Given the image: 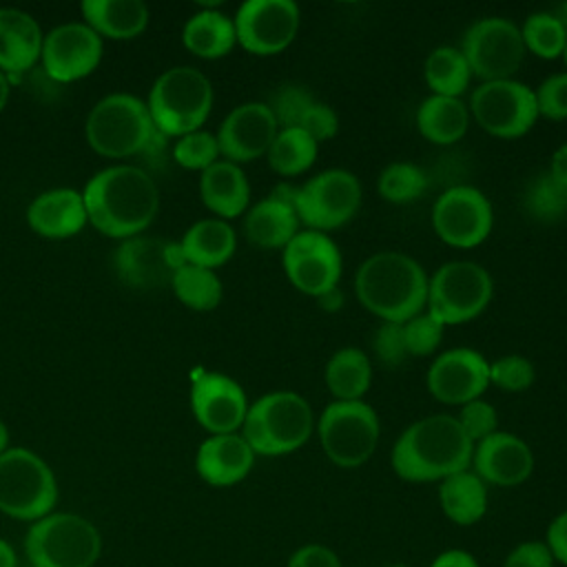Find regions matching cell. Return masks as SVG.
Here are the masks:
<instances>
[{"label":"cell","mask_w":567,"mask_h":567,"mask_svg":"<svg viewBox=\"0 0 567 567\" xmlns=\"http://www.w3.org/2000/svg\"><path fill=\"white\" fill-rule=\"evenodd\" d=\"M534 470V454L529 445L512 432H494L474 443L472 472L485 485L514 487L529 478Z\"/></svg>","instance_id":"7402d4cb"},{"label":"cell","mask_w":567,"mask_h":567,"mask_svg":"<svg viewBox=\"0 0 567 567\" xmlns=\"http://www.w3.org/2000/svg\"><path fill=\"white\" fill-rule=\"evenodd\" d=\"M58 501L51 467L24 447L0 454V512L20 520H40Z\"/></svg>","instance_id":"30bf717a"},{"label":"cell","mask_w":567,"mask_h":567,"mask_svg":"<svg viewBox=\"0 0 567 567\" xmlns=\"http://www.w3.org/2000/svg\"><path fill=\"white\" fill-rule=\"evenodd\" d=\"M255 456L241 434H213L199 445L195 467L208 485L228 487L248 476Z\"/></svg>","instance_id":"603a6c76"},{"label":"cell","mask_w":567,"mask_h":567,"mask_svg":"<svg viewBox=\"0 0 567 567\" xmlns=\"http://www.w3.org/2000/svg\"><path fill=\"white\" fill-rule=\"evenodd\" d=\"M146 106L164 137L199 131L213 106L210 80L195 66H173L155 80Z\"/></svg>","instance_id":"8992f818"},{"label":"cell","mask_w":567,"mask_h":567,"mask_svg":"<svg viewBox=\"0 0 567 567\" xmlns=\"http://www.w3.org/2000/svg\"><path fill=\"white\" fill-rule=\"evenodd\" d=\"M458 49L465 55L472 75L483 82L512 80L527 55L520 27L501 16L472 22L465 29Z\"/></svg>","instance_id":"7c38bea8"},{"label":"cell","mask_w":567,"mask_h":567,"mask_svg":"<svg viewBox=\"0 0 567 567\" xmlns=\"http://www.w3.org/2000/svg\"><path fill=\"white\" fill-rule=\"evenodd\" d=\"M315 102L317 97L312 95L310 89L301 84H281L266 104L275 115L279 128H297L301 117Z\"/></svg>","instance_id":"ab89813d"},{"label":"cell","mask_w":567,"mask_h":567,"mask_svg":"<svg viewBox=\"0 0 567 567\" xmlns=\"http://www.w3.org/2000/svg\"><path fill=\"white\" fill-rule=\"evenodd\" d=\"M547 173H549L556 182H560L563 186H567V144L558 146V148L551 153Z\"/></svg>","instance_id":"f5cc1de1"},{"label":"cell","mask_w":567,"mask_h":567,"mask_svg":"<svg viewBox=\"0 0 567 567\" xmlns=\"http://www.w3.org/2000/svg\"><path fill=\"white\" fill-rule=\"evenodd\" d=\"M301 221L290 202L268 193L244 215L246 239L264 250L281 248L301 230Z\"/></svg>","instance_id":"d4e9b609"},{"label":"cell","mask_w":567,"mask_h":567,"mask_svg":"<svg viewBox=\"0 0 567 567\" xmlns=\"http://www.w3.org/2000/svg\"><path fill=\"white\" fill-rule=\"evenodd\" d=\"M82 16L97 35L115 40L142 33L148 22V9L142 0H84Z\"/></svg>","instance_id":"f546056e"},{"label":"cell","mask_w":567,"mask_h":567,"mask_svg":"<svg viewBox=\"0 0 567 567\" xmlns=\"http://www.w3.org/2000/svg\"><path fill=\"white\" fill-rule=\"evenodd\" d=\"M100 549L95 525L66 512L42 516L24 538V551L33 567H93Z\"/></svg>","instance_id":"52a82bcc"},{"label":"cell","mask_w":567,"mask_h":567,"mask_svg":"<svg viewBox=\"0 0 567 567\" xmlns=\"http://www.w3.org/2000/svg\"><path fill=\"white\" fill-rule=\"evenodd\" d=\"M319 155V144L301 128H279L270 144L268 166L281 177H297L306 173Z\"/></svg>","instance_id":"e575fe53"},{"label":"cell","mask_w":567,"mask_h":567,"mask_svg":"<svg viewBox=\"0 0 567 567\" xmlns=\"http://www.w3.org/2000/svg\"><path fill=\"white\" fill-rule=\"evenodd\" d=\"M525 51L540 60L563 58L567 47V29L554 11H534L520 27Z\"/></svg>","instance_id":"8d00e7d4"},{"label":"cell","mask_w":567,"mask_h":567,"mask_svg":"<svg viewBox=\"0 0 567 567\" xmlns=\"http://www.w3.org/2000/svg\"><path fill=\"white\" fill-rule=\"evenodd\" d=\"M554 563L545 540H525L505 556L503 567H554Z\"/></svg>","instance_id":"c3c4849f"},{"label":"cell","mask_w":567,"mask_h":567,"mask_svg":"<svg viewBox=\"0 0 567 567\" xmlns=\"http://www.w3.org/2000/svg\"><path fill=\"white\" fill-rule=\"evenodd\" d=\"M7 97H9V82H7V75L0 71V111L4 109Z\"/></svg>","instance_id":"9f6ffc18"},{"label":"cell","mask_w":567,"mask_h":567,"mask_svg":"<svg viewBox=\"0 0 567 567\" xmlns=\"http://www.w3.org/2000/svg\"><path fill=\"white\" fill-rule=\"evenodd\" d=\"M277 133L279 126L266 102H244L224 117L215 137L226 162L244 164L266 155Z\"/></svg>","instance_id":"ffe728a7"},{"label":"cell","mask_w":567,"mask_h":567,"mask_svg":"<svg viewBox=\"0 0 567 567\" xmlns=\"http://www.w3.org/2000/svg\"><path fill=\"white\" fill-rule=\"evenodd\" d=\"M430 567H478V563L465 549H445L430 563Z\"/></svg>","instance_id":"816d5d0a"},{"label":"cell","mask_w":567,"mask_h":567,"mask_svg":"<svg viewBox=\"0 0 567 567\" xmlns=\"http://www.w3.org/2000/svg\"><path fill=\"white\" fill-rule=\"evenodd\" d=\"M494 226V210L483 190L470 184L445 188L432 206V228L452 248L483 244Z\"/></svg>","instance_id":"5bb4252c"},{"label":"cell","mask_w":567,"mask_h":567,"mask_svg":"<svg viewBox=\"0 0 567 567\" xmlns=\"http://www.w3.org/2000/svg\"><path fill=\"white\" fill-rule=\"evenodd\" d=\"M297 128L306 131L317 144H321V142H328V140H332L337 135V131H339V115H337V111L330 104L317 100L306 111V115L301 117Z\"/></svg>","instance_id":"7dc6e473"},{"label":"cell","mask_w":567,"mask_h":567,"mask_svg":"<svg viewBox=\"0 0 567 567\" xmlns=\"http://www.w3.org/2000/svg\"><path fill=\"white\" fill-rule=\"evenodd\" d=\"M42 31L38 22L11 7L0 9V69L27 71L42 53Z\"/></svg>","instance_id":"4316f807"},{"label":"cell","mask_w":567,"mask_h":567,"mask_svg":"<svg viewBox=\"0 0 567 567\" xmlns=\"http://www.w3.org/2000/svg\"><path fill=\"white\" fill-rule=\"evenodd\" d=\"M182 40L186 49L195 55L215 60L230 53V49L235 47V22L217 9H202L186 20Z\"/></svg>","instance_id":"d6a6232c"},{"label":"cell","mask_w":567,"mask_h":567,"mask_svg":"<svg viewBox=\"0 0 567 567\" xmlns=\"http://www.w3.org/2000/svg\"><path fill=\"white\" fill-rule=\"evenodd\" d=\"M416 128L427 142L450 146L467 133L470 109L461 97L430 95L416 109Z\"/></svg>","instance_id":"83f0119b"},{"label":"cell","mask_w":567,"mask_h":567,"mask_svg":"<svg viewBox=\"0 0 567 567\" xmlns=\"http://www.w3.org/2000/svg\"><path fill=\"white\" fill-rule=\"evenodd\" d=\"M86 206L82 193L73 188H53L38 195L27 208L29 226L44 237L62 239L75 235L86 224Z\"/></svg>","instance_id":"cb8c5ba5"},{"label":"cell","mask_w":567,"mask_h":567,"mask_svg":"<svg viewBox=\"0 0 567 567\" xmlns=\"http://www.w3.org/2000/svg\"><path fill=\"white\" fill-rule=\"evenodd\" d=\"M425 385L439 403L461 408L487 390L489 361L474 348H450L430 363Z\"/></svg>","instance_id":"ac0fdd59"},{"label":"cell","mask_w":567,"mask_h":567,"mask_svg":"<svg viewBox=\"0 0 567 567\" xmlns=\"http://www.w3.org/2000/svg\"><path fill=\"white\" fill-rule=\"evenodd\" d=\"M323 381L334 401H363L372 383V363L354 346L339 348L326 363Z\"/></svg>","instance_id":"1f68e13d"},{"label":"cell","mask_w":567,"mask_h":567,"mask_svg":"<svg viewBox=\"0 0 567 567\" xmlns=\"http://www.w3.org/2000/svg\"><path fill=\"white\" fill-rule=\"evenodd\" d=\"M425 84L432 95L443 97H461L472 80L470 64L458 47H436L430 51L423 64Z\"/></svg>","instance_id":"836d02e7"},{"label":"cell","mask_w":567,"mask_h":567,"mask_svg":"<svg viewBox=\"0 0 567 567\" xmlns=\"http://www.w3.org/2000/svg\"><path fill=\"white\" fill-rule=\"evenodd\" d=\"M186 264L182 246L162 237H128L113 252V268L122 284L137 290L171 286Z\"/></svg>","instance_id":"e0dca14e"},{"label":"cell","mask_w":567,"mask_h":567,"mask_svg":"<svg viewBox=\"0 0 567 567\" xmlns=\"http://www.w3.org/2000/svg\"><path fill=\"white\" fill-rule=\"evenodd\" d=\"M315 425V412L301 394L277 390L248 405L241 436L255 454L284 456L303 447Z\"/></svg>","instance_id":"5b68a950"},{"label":"cell","mask_w":567,"mask_h":567,"mask_svg":"<svg viewBox=\"0 0 567 567\" xmlns=\"http://www.w3.org/2000/svg\"><path fill=\"white\" fill-rule=\"evenodd\" d=\"M427 279L414 257L399 250H381L357 268L354 295L381 321L405 323L425 310Z\"/></svg>","instance_id":"3957f363"},{"label":"cell","mask_w":567,"mask_h":567,"mask_svg":"<svg viewBox=\"0 0 567 567\" xmlns=\"http://www.w3.org/2000/svg\"><path fill=\"white\" fill-rule=\"evenodd\" d=\"M563 60H565V69H567V47H565V53H563Z\"/></svg>","instance_id":"91938a15"},{"label":"cell","mask_w":567,"mask_h":567,"mask_svg":"<svg viewBox=\"0 0 567 567\" xmlns=\"http://www.w3.org/2000/svg\"><path fill=\"white\" fill-rule=\"evenodd\" d=\"M315 427L328 461L343 470L363 465L381 436L379 416L365 401H332Z\"/></svg>","instance_id":"ba28073f"},{"label":"cell","mask_w":567,"mask_h":567,"mask_svg":"<svg viewBox=\"0 0 567 567\" xmlns=\"http://www.w3.org/2000/svg\"><path fill=\"white\" fill-rule=\"evenodd\" d=\"M190 408L199 425L210 434H233L244 425L248 401L235 379L206 372L193 383Z\"/></svg>","instance_id":"44dd1931"},{"label":"cell","mask_w":567,"mask_h":567,"mask_svg":"<svg viewBox=\"0 0 567 567\" xmlns=\"http://www.w3.org/2000/svg\"><path fill=\"white\" fill-rule=\"evenodd\" d=\"M7 443H9V432H7V425L0 419V454L7 450Z\"/></svg>","instance_id":"6f0895ef"},{"label":"cell","mask_w":567,"mask_h":567,"mask_svg":"<svg viewBox=\"0 0 567 567\" xmlns=\"http://www.w3.org/2000/svg\"><path fill=\"white\" fill-rule=\"evenodd\" d=\"M317 303H319V308H323V310H328V312L339 310V308L343 306V295H341L339 286L332 288V290H328V292H323V295H319V297H317Z\"/></svg>","instance_id":"db71d44e"},{"label":"cell","mask_w":567,"mask_h":567,"mask_svg":"<svg viewBox=\"0 0 567 567\" xmlns=\"http://www.w3.org/2000/svg\"><path fill=\"white\" fill-rule=\"evenodd\" d=\"M445 326L432 317L427 310L403 323V337L410 357H430L443 341Z\"/></svg>","instance_id":"7bdbcfd3"},{"label":"cell","mask_w":567,"mask_h":567,"mask_svg":"<svg viewBox=\"0 0 567 567\" xmlns=\"http://www.w3.org/2000/svg\"><path fill=\"white\" fill-rule=\"evenodd\" d=\"M237 42L255 55H275L292 44L301 13L292 0H246L235 18Z\"/></svg>","instance_id":"2e32d148"},{"label":"cell","mask_w":567,"mask_h":567,"mask_svg":"<svg viewBox=\"0 0 567 567\" xmlns=\"http://www.w3.org/2000/svg\"><path fill=\"white\" fill-rule=\"evenodd\" d=\"M179 246L186 264L215 270L233 257L237 235L224 219H202L184 233Z\"/></svg>","instance_id":"f1b7e54d"},{"label":"cell","mask_w":567,"mask_h":567,"mask_svg":"<svg viewBox=\"0 0 567 567\" xmlns=\"http://www.w3.org/2000/svg\"><path fill=\"white\" fill-rule=\"evenodd\" d=\"M281 266L299 292L317 299L339 286L343 259L328 233L306 228L284 246Z\"/></svg>","instance_id":"9a60e30c"},{"label":"cell","mask_w":567,"mask_h":567,"mask_svg":"<svg viewBox=\"0 0 567 567\" xmlns=\"http://www.w3.org/2000/svg\"><path fill=\"white\" fill-rule=\"evenodd\" d=\"M171 288L177 295V299L193 310H213L219 306L224 295L217 272L193 264H184L175 272Z\"/></svg>","instance_id":"d590c367"},{"label":"cell","mask_w":567,"mask_h":567,"mask_svg":"<svg viewBox=\"0 0 567 567\" xmlns=\"http://www.w3.org/2000/svg\"><path fill=\"white\" fill-rule=\"evenodd\" d=\"M545 545L549 547L556 563L567 567V509L560 512L547 527Z\"/></svg>","instance_id":"f907efd6"},{"label":"cell","mask_w":567,"mask_h":567,"mask_svg":"<svg viewBox=\"0 0 567 567\" xmlns=\"http://www.w3.org/2000/svg\"><path fill=\"white\" fill-rule=\"evenodd\" d=\"M456 421L472 443H478V441L487 439L489 434L498 432L496 408L485 399H474V401L461 405Z\"/></svg>","instance_id":"ee69618b"},{"label":"cell","mask_w":567,"mask_h":567,"mask_svg":"<svg viewBox=\"0 0 567 567\" xmlns=\"http://www.w3.org/2000/svg\"><path fill=\"white\" fill-rule=\"evenodd\" d=\"M286 567H343L341 558L326 545L310 543L292 551Z\"/></svg>","instance_id":"681fc988"},{"label":"cell","mask_w":567,"mask_h":567,"mask_svg":"<svg viewBox=\"0 0 567 567\" xmlns=\"http://www.w3.org/2000/svg\"><path fill=\"white\" fill-rule=\"evenodd\" d=\"M199 195L206 208L217 213L219 219H230L246 213L250 184L239 164L217 159L213 166L202 171Z\"/></svg>","instance_id":"484cf974"},{"label":"cell","mask_w":567,"mask_h":567,"mask_svg":"<svg viewBox=\"0 0 567 567\" xmlns=\"http://www.w3.org/2000/svg\"><path fill=\"white\" fill-rule=\"evenodd\" d=\"M372 352L379 359V363L388 368L403 365L410 359L403 337V323L381 321L372 334Z\"/></svg>","instance_id":"f6af8a7d"},{"label":"cell","mask_w":567,"mask_h":567,"mask_svg":"<svg viewBox=\"0 0 567 567\" xmlns=\"http://www.w3.org/2000/svg\"><path fill=\"white\" fill-rule=\"evenodd\" d=\"M173 157L179 166L193 168V171H206L213 166L219 157V144L217 137L208 131H193L177 140L173 148Z\"/></svg>","instance_id":"60d3db41"},{"label":"cell","mask_w":567,"mask_h":567,"mask_svg":"<svg viewBox=\"0 0 567 567\" xmlns=\"http://www.w3.org/2000/svg\"><path fill=\"white\" fill-rule=\"evenodd\" d=\"M363 190L354 173L328 168L297 186L295 210L299 221L319 233L346 226L361 208Z\"/></svg>","instance_id":"8fae6325"},{"label":"cell","mask_w":567,"mask_h":567,"mask_svg":"<svg viewBox=\"0 0 567 567\" xmlns=\"http://www.w3.org/2000/svg\"><path fill=\"white\" fill-rule=\"evenodd\" d=\"M427 188V175L412 162L388 164L377 179L379 195L390 204H410L419 199Z\"/></svg>","instance_id":"f35d334b"},{"label":"cell","mask_w":567,"mask_h":567,"mask_svg":"<svg viewBox=\"0 0 567 567\" xmlns=\"http://www.w3.org/2000/svg\"><path fill=\"white\" fill-rule=\"evenodd\" d=\"M0 567H18L16 551L4 538H0Z\"/></svg>","instance_id":"11a10c76"},{"label":"cell","mask_w":567,"mask_h":567,"mask_svg":"<svg viewBox=\"0 0 567 567\" xmlns=\"http://www.w3.org/2000/svg\"><path fill=\"white\" fill-rule=\"evenodd\" d=\"M385 567H410V565H401V563H396V565H385Z\"/></svg>","instance_id":"680465c9"},{"label":"cell","mask_w":567,"mask_h":567,"mask_svg":"<svg viewBox=\"0 0 567 567\" xmlns=\"http://www.w3.org/2000/svg\"><path fill=\"white\" fill-rule=\"evenodd\" d=\"M534 97L538 117H547L554 122L567 120V71L545 78L534 89Z\"/></svg>","instance_id":"bcb514c9"},{"label":"cell","mask_w":567,"mask_h":567,"mask_svg":"<svg viewBox=\"0 0 567 567\" xmlns=\"http://www.w3.org/2000/svg\"><path fill=\"white\" fill-rule=\"evenodd\" d=\"M84 131L91 148L106 157L153 155L164 148V135L155 128L148 106L128 93L102 97L91 109Z\"/></svg>","instance_id":"277c9868"},{"label":"cell","mask_w":567,"mask_h":567,"mask_svg":"<svg viewBox=\"0 0 567 567\" xmlns=\"http://www.w3.org/2000/svg\"><path fill=\"white\" fill-rule=\"evenodd\" d=\"M492 275L476 261H445L427 279L425 310L445 328L476 319L492 301Z\"/></svg>","instance_id":"9c48e42d"},{"label":"cell","mask_w":567,"mask_h":567,"mask_svg":"<svg viewBox=\"0 0 567 567\" xmlns=\"http://www.w3.org/2000/svg\"><path fill=\"white\" fill-rule=\"evenodd\" d=\"M523 208L536 221H560L563 217H567V186H563L547 171H543L525 186Z\"/></svg>","instance_id":"74e56055"},{"label":"cell","mask_w":567,"mask_h":567,"mask_svg":"<svg viewBox=\"0 0 567 567\" xmlns=\"http://www.w3.org/2000/svg\"><path fill=\"white\" fill-rule=\"evenodd\" d=\"M44 71L58 82H73L89 75L102 58V38L82 22H66L51 29L42 40Z\"/></svg>","instance_id":"d6986e66"},{"label":"cell","mask_w":567,"mask_h":567,"mask_svg":"<svg viewBox=\"0 0 567 567\" xmlns=\"http://www.w3.org/2000/svg\"><path fill=\"white\" fill-rule=\"evenodd\" d=\"M470 117L501 140L523 137L538 120L534 89L518 80L481 82L470 95Z\"/></svg>","instance_id":"4fadbf2b"},{"label":"cell","mask_w":567,"mask_h":567,"mask_svg":"<svg viewBox=\"0 0 567 567\" xmlns=\"http://www.w3.org/2000/svg\"><path fill=\"white\" fill-rule=\"evenodd\" d=\"M474 443L454 414H430L410 423L392 445L390 463L408 483L443 481L470 470Z\"/></svg>","instance_id":"6da1fadb"},{"label":"cell","mask_w":567,"mask_h":567,"mask_svg":"<svg viewBox=\"0 0 567 567\" xmlns=\"http://www.w3.org/2000/svg\"><path fill=\"white\" fill-rule=\"evenodd\" d=\"M439 503L452 523L474 525L487 512V485L472 470H463L441 481Z\"/></svg>","instance_id":"4dcf8cb0"},{"label":"cell","mask_w":567,"mask_h":567,"mask_svg":"<svg viewBox=\"0 0 567 567\" xmlns=\"http://www.w3.org/2000/svg\"><path fill=\"white\" fill-rule=\"evenodd\" d=\"M536 379L534 363L523 354H505L489 363V385L505 392H525Z\"/></svg>","instance_id":"b9f144b4"},{"label":"cell","mask_w":567,"mask_h":567,"mask_svg":"<svg viewBox=\"0 0 567 567\" xmlns=\"http://www.w3.org/2000/svg\"><path fill=\"white\" fill-rule=\"evenodd\" d=\"M89 221L109 237H135L159 208V193L153 177L140 166H109L95 173L84 193Z\"/></svg>","instance_id":"7a4b0ae2"}]
</instances>
